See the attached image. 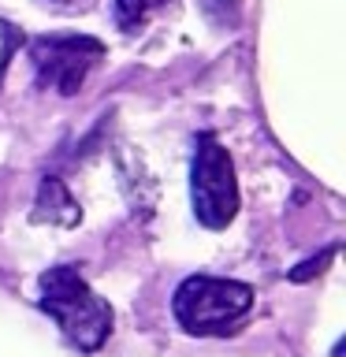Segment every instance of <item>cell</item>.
Masks as SVG:
<instances>
[{"instance_id": "obj_1", "label": "cell", "mask_w": 346, "mask_h": 357, "mask_svg": "<svg viewBox=\"0 0 346 357\" xmlns=\"http://www.w3.org/2000/svg\"><path fill=\"white\" fill-rule=\"evenodd\" d=\"M38 305L60 324V331L82 354H97L112 335V305L82 279L75 264H56L41 275Z\"/></svg>"}, {"instance_id": "obj_2", "label": "cell", "mask_w": 346, "mask_h": 357, "mask_svg": "<svg viewBox=\"0 0 346 357\" xmlns=\"http://www.w3.org/2000/svg\"><path fill=\"white\" fill-rule=\"evenodd\" d=\"M253 309V287L220 275H186L175 287L172 312L190 335H227Z\"/></svg>"}, {"instance_id": "obj_3", "label": "cell", "mask_w": 346, "mask_h": 357, "mask_svg": "<svg viewBox=\"0 0 346 357\" xmlns=\"http://www.w3.org/2000/svg\"><path fill=\"white\" fill-rule=\"evenodd\" d=\"M190 205L201 227L223 231L239 216V178L234 160L212 134H197L194 164H190Z\"/></svg>"}, {"instance_id": "obj_4", "label": "cell", "mask_w": 346, "mask_h": 357, "mask_svg": "<svg viewBox=\"0 0 346 357\" xmlns=\"http://www.w3.org/2000/svg\"><path fill=\"white\" fill-rule=\"evenodd\" d=\"M105 60V41L89 33H41L30 41V63L41 89L75 97L86 75Z\"/></svg>"}, {"instance_id": "obj_5", "label": "cell", "mask_w": 346, "mask_h": 357, "mask_svg": "<svg viewBox=\"0 0 346 357\" xmlns=\"http://www.w3.org/2000/svg\"><path fill=\"white\" fill-rule=\"evenodd\" d=\"M33 220L38 223H60V227H75L78 220H82V208H78V201L71 197V190H67L56 175H45L41 186H38V201H33Z\"/></svg>"}, {"instance_id": "obj_6", "label": "cell", "mask_w": 346, "mask_h": 357, "mask_svg": "<svg viewBox=\"0 0 346 357\" xmlns=\"http://www.w3.org/2000/svg\"><path fill=\"white\" fill-rule=\"evenodd\" d=\"M160 4H164V0H116L112 15H116V26L119 30H138V26L149 22V15Z\"/></svg>"}, {"instance_id": "obj_7", "label": "cell", "mask_w": 346, "mask_h": 357, "mask_svg": "<svg viewBox=\"0 0 346 357\" xmlns=\"http://www.w3.org/2000/svg\"><path fill=\"white\" fill-rule=\"evenodd\" d=\"M331 257H335V245H328L320 257H313V261H306V264H298L294 272H290V279L294 283H301V279H313V275H320L324 272V264H331Z\"/></svg>"}, {"instance_id": "obj_8", "label": "cell", "mask_w": 346, "mask_h": 357, "mask_svg": "<svg viewBox=\"0 0 346 357\" xmlns=\"http://www.w3.org/2000/svg\"><path fill=\"white\" fill-rule=\"evenodd\" d=\"M335 357H343V342H339V346H335Z\"/></svg>"}]
</instances>
